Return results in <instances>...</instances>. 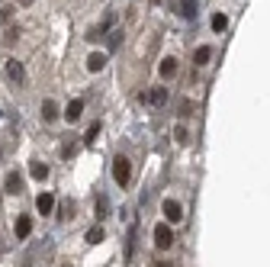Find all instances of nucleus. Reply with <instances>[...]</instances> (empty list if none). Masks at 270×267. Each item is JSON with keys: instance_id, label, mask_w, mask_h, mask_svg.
<instances>
[{"instance_id": "7", "label": "nucleus", "mask_w": 270, "mask_h": 267, "mask_svg": "<svg viewBox=\"0 0 270 267\" xmlns=\"http://www.w3.org/2000/svg\"><path fill=\"white\" fill-rule=\"evenodd\" d=\"M3 190H7V193H13V197H16V193L23 190V177L16 174V171H10V174H7V180H3Z\"/></svg>"}, {"instance_id": "6", "label": "nucleus", "mask_w": 270, "mask_h": 267, "mask_svg": "<svg viewBox=\"0 0 270 267\" xmlns=\"http://www.w3.org/2000/svg\"><path fill=\"white\" fill-rule=\"evenodd\" d=\"M39 113H42V119H45V122H55L58 116H62V110H58V103H55V100H45Z\"/></svg>"}, {"instance_id": "5", "label": "nucleus", "mask_w": 270, "mask_h": 267, "mask_svg": "<svg viewBox=\"0 0 270 267\" xmlns=\"http://www.w3.org/2000/svg\"><path fill=\"white\" fill-rule=\"evenodd\" d=\"M7 77L10 81H13V84H23V65H20V61L16 58H7Z\"/></svg>"}, {"instance_id": "22", "label": "nucleus", "mask_w": 270, "mask_h": 267, "mask_svg": "<svg viewBox=\"0 0 270 267\" xmlns=\"http://www.w3.org/2000/svg\"><path fill=\"white\" fill-rule=\"evenodd\" d=\"M119 42H123V32H109V45L119 48Z\"/></svg>"}, {"instance_id": "23", "label": "nucleus", "mask_w": 270, "mask_h": 267, "mask_svg": "<svg viewBox=\"0 0 270 267\" xmlns=\"http://www.w3.org/2000/svg\"><path fill=\"white\" fill-rule=\"evenodd\" d=\"M97 206H100V219H106V200L100 197V200H97Z\"/></svg>"}, {"instance_id": "10", "label": "nucleus", "mask_w": 270, "mask_h": 267, "mask_svg": "<svg viewBox=\"0 0 270 267\" xmlns=\"http://www.w3.org/2000/svg\"><path fill=\"white\" fill-rule=\"evenodd\" d=\"M109 26H113V16H103V23L100 26H90V32H87V39H90V42H93V39H103V32H106L109 29Z\"/></svg>"}, {"instance_id": "21", "label": "nucleus", "mask_w": 270, "mask_h": 267, "mask_svg": "<svg viewBox=\"0 0 270 267\" xmlns=\"http://www.w3.org/2000/svg\"><path fill=\"white\" fill-rule=\"evenodd\" d=\"M13 20V7H3L0 10V23H10Z\"/></svg>"}, {"instance_id": "24", "label": "nucleus", "mask_w": 270, "mask_h": 267, "mask_svg": "<svg viewBox=\"0 0 270 267\" xmlns=\"http://www.w3.org/2000/svg\"><path fill=\"white\" fill-rule=\"evenodd\" d=\"M20 3H23V7H29V3H32V0H20Z\"/></svg>"}, {"instance_id": "13", "label": "nucleus", "mask_w": 270, "mask_h": 267, "mask_svg": "<svg viewBox=\"0 0 270 267\" xmlns=\"http://www.w3.org/2000/svg\"><path fill=\"white\" fill-rule=\"evenodd\" d=\"M177 68H180V65H177V58H164L158 71H161V77L167 81V77H174V74H177Z\"/></svg>"}, {"instance_id": "2", "label": "nucleus", "mask_w": 270, "mask_h": 267, "mask_svg": "<svg viewBox=\"0 0 270 267\" xmlns=\"http://www.w3.org/2000/svg\"><path fill=\"white\" fill-rule=\"evenodd\" d=\"M154 245H158L161 251H167L170 245H174V232H170V225H167V222L154 225Z\"/></svg>"}, {"instance_id": "20", "label": "nucleus", "mask_w": 270, "mask_h": 267, "mask_svg": "<svg viewBox=\"0 0 270 267\" xmlns=\"http://www.w3.org/2000/svg\"><path fill=\"white\" fill-rule=\"evenodd\" d=\"M87 242H90V245H100L103 242V229H100V225H93V229L87 232Z\"/></svg>"}, {"instance_id": "1", "label": "nucleus", "mask_w": 270, "mask_h": 267, "mask_svg": "<svg viewBox=\"0 0 270 267\" xmlns=\"http://www.w3.org/2000/svg\"><path fill=\"white\" fill-rule=\"evenodd\" d=\"M113 180L119 183V187H129V180H132V161L123 158V155L113 158Z\"/></svg>"}, {"instance_id": "25", "label": "nucleus", "mask_w": 270, "mask_h": 267, "mask_svg": "<svg viewBox=\"0 0 270 267\" xmlns=\"http://www.w3.org/2000/svg\"><path fill=\"white\" fill-rule=\"evenodd\" d=\"M154 267H174V264H154Z\"/></svg>"}, {"instance_id": "12", "label": "nucleus", "mask_w": 270, "mask_h": 267, "mask_svg": "<svg viewBox=\"0 0 270 267\" xmlns=\"http://www.w3.org/2000/svg\"><path fill=\"white\" fill-rule=\"evenodd\" d=\"M29 232H32V219L29 216H20L16 219V238H29Z\"/></svg>"}, {"instance_id": "3", "label": "nucleus", "mask_w": 270, "mask_h": 267, "mask_svg": "<svg viewBox=\"0 0 270 267\" xmlns=\"http://www.w3.org/2000/svg\"><path fill=\"white\" fill-rule=\"evenodd\" d=\"M161 209H164V219H167L170 225L184 219V206H180L177 200H164V206H161Z\"/></svg>"}, {"instance_id": "9", "label": "nucleus", "mask_w": 270, "mask_h": 267, "mask_svg": "<svg viewBox=\"0 0 270 267\" xmlns=\"http://www.w3.org/2000/svg\"><path fill=\"white\" fill-rule=\"evenodd\" d=\"M36 209H39L42 216H48V213H52V209H55L52 193H39V197H36Z\"/></svg>"}, {"instance_id": "17", "label": "nucleus", "mask_w": 270, "mask_h": 267, "mask_svg": "<svg viewBox=\"0 0 270 267\" xmlns=\"http://www.w3.org/2000/svg\"><path fill=\"white\" fill-rule=\"evenodd\" d=\"M132 254H135V225L129 229V238H125V261H132Z\"/></svg>"}, {"instance_id": "8", "label": "nucleus", "mask_w": 270, "mask_h": 267, "mask_svg": "<svg viewBox=\"0 0 270 267\" xmlns=\"http://www.w3.org/2000/svg\"><path fill=\"white\" fill-rule=\"evenodd\" d=\"M103 68H106V55H103V52L87 55V71H93V74H97V71H103Z\"/></svg>"}, {"instance_id": "18", "label": "nucleus", "mask_w": 270, "mask_h": 267, "mask_svg": "<svg viewBox=\"0 0 270 267\" xmlns=\"http://www.w3.org/2000/svg\"><path fill=\"white\" fill-rule=\"evenodd\" d=\"M97 135H100V122H93L90 129H87V135H84V145H93V142H97Z\"/></svg>"}, {"instance_id": "11", "label": "nucleus", "mask_w": 270, "mask_h": 267, "mask_svg": "<svg viewBox=\"0 0 270 267\" xmlns=\"http://www.w3.org/2000/svg\"><path fill=\"white\" fill-rule=\"evenodd\" d=\"M81 113H84V100H71V103H68V110H64L68 122H77V119H81Z\"/></svg>"}, {"instance_id": "4", "label": "nucleus", "mask_w": 270, "mask_h": 267, "mask_svg": "<svg viewBox=\"0 0 270 267\" xmlns=\"http://www.w3.org/2000/svg\"><path fill=\"white\" fill-rule=\"evenodd\" d=\"M142 100L151 103V107H164V103H167V90H164V87H154V90L142 93Z\"/></svg>"}, {"instance_id": "14", "label": "nucleus", "mask_w": 270, "mask_h": 267, "mask_svg": "<svg viewBox=\"0 0 270 267\" xmlns=\"http://www.w3.org/2000/svg\"><path fill=\"white\" fill-rule=\"evenodd\" d=\"M177 13L184 16V20L196 16V0H177Z\"/></svg>"}, {"instance_id": "15", "label": "nucleus", "mask_w": 270, "mask_h": 267, "mask_svg": "<svg viewBox=\"0 0 270 267\" xmlns=\"http://www.w3.org/2000/svg\"><path fill=\"white\" fill-rule=\"evenodd\" d=\"M209 58H212V48L209 45H200L193 52V65H209Z\"/></svg>"}, {"instance_id": "19", "label": "nucleus", "mask_w": 270, "mask_h": 267, "mask_svg": "<svg viewBox=\"0 0 270 267\" xmlns=\"http://www.w3.org/2000/svg\"><path fill=\"white\" fill-rule=\"evenodd\" d=\"M225 26H228V16H225V13H216V16H212V29H216V32H222Z\"/></svg>"}, {"instance_id": "26", "label": "nucleus", "mask_w": 270, "mask_h": 267, "mask_svg": "<svg viewBox=\"0 0 270 267\" xmlns=\"http://www.w3.org/2000/svg\"><path fill=\"white\" fill-rule=\"evenodd\" d=\"M0 155H3V152H0Z\"/></svg>"}, {"instance_id": "16", "label": "nucleus", "mask_w": 270, "mask_h": 267, "mask_svg": "<svg viewBox=\"0 0 270 267\" xmlns=\"http://www.w3.org/2000/svg\"><path fill=\"white\" fill-rule=\"evenodd\" d=\"M29 174L36 177V180H45V177H48V164H42V161H32Z\"/></svg>"}]
</instances>
